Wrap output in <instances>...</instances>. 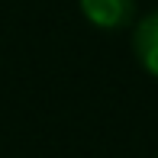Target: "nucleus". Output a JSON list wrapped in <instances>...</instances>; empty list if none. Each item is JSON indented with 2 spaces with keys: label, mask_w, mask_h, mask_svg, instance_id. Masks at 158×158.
Listing matches in <instances>:
<instances>
[{
  "label": "nucleus",
  "mask_w": 158,
  "mask_h": 158,
  "mask_svg": "<svg viewBox=\"0 0 158 158\" xmlns=\"http://www.w3.org/2000/svg\"><path fill=\"white\" fill-rule=\"evenodd\" d=\"M77 10L94 29L116 32L135 19V0H77Z\"/></svg>",
  "instance_id": "nucleus-1"
},
{
  "label": "nucleus",
  "mask_w": 158,
  "mask_h": 158,
  "mask_svg": "<svg viewBox=\"0 0 158 158\" xmlns=\"http://www.w3.org/2000/svg\"><path fill=\"white\" fill-rule=\"evenodd\" d=\"M132 52H135V61L142 64V71H148L152 77H158V10L135 23Z\"/></svg>",
  "instance_id": "nucleus-2"
}]
</instances>
